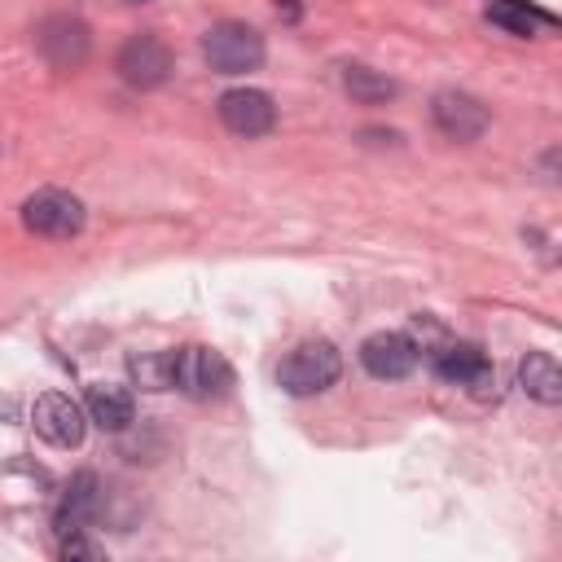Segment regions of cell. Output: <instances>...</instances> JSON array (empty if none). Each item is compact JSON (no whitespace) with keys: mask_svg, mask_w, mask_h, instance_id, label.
Returning a JSON list of instances; mask_svg holds the SVG:
<instances>
[{"mask_svg":"<svg viewBox=\"0 0 562 562\" xmlns=\"http://www.w3.org/2000/svg\"><path fill=\"white\" fill-rule=\"evenodd\" d=\"M342 378V351L329 338H303L281 364H277V386L285 395H321Z\"/></svg>","mask_w":562,"mask_h":562,"instance_id":"1","label":"cell"},{"mask_svg":"<svg viewBox=\"0 0 562 562\" xmlns=\"http://www.w3.org/2000/svg\"><path fill=\"white\" fill-rule=\"evenodd\" d=\"M202 53L211 61L215 75H250L263 66L268 48H263V35L237 18H224L215 22L206 35H202Z\"/></svg>","mask_w":562,"mask_h":562,"instance_id":"2","label":"cell"},{"mask_svg":"<svg viewBox=\"0 0 562 562\" xmlns=\"http://www.w3.org/2000/svg\"><path fill=\"white\" fill-rule=\"evenodd\" d=\"M176 386L189 400H202V404L224 400L233 391V364L220 351H211L202 342H189V347L176 351Z\"/></svg>","mask_w":562,"mask_h":562,"instance_id":"3","label":"cell"},{"mask_svg":"<svg viewBox=\"0 0 562 562\" xmlns=\"http://www.w3.org/2000/svg\"><path fill=\"white\" fill-rule=\"evenodd\" d=\"M114 70H119L123 83L149 92V88H162V83L171 79L176 57H171V48H167L154 31H136V35L123 40V48H119V57H114Z\"/></svg>","mask_w":562,"mask_h":562,"instance_id":"4","label":"cell"},{"mask_svg":"<svg viewBox=\"0 0 562 562\" xmlns=\"http://www.w3.org/2000/svg\"><path fill=\"white\" fill-rule=\"evenodd\" d=\"M83 220H88L83 202L75 193H66V189H35L22 202V224L31 233H40V237H57V241L75 237L83 228Z\"/></svg>","mask_w":562,"mask_h":562,"instance_id":"5","label":"cell"},{"mask_svg":"<svg viewBox=\"0 0 562 562\" xmlns=\"http://www.w3.org/2000/svg\"><path fill=\"white\" fill-rule=\"evenodd\" d=\"M31 426H35V435H40L44 443H53V448H79V443H83V430H88V413H83V404H75L70 395L44 391V395H35V404H31Z\"/></svg>","mask_w":562,"mask_h":562,"instance_id":"6","label":"cell"},{"mask_svg":"<svg viewBox=\"0 0 562 562\" xmlns=\"http://www.w3.org/2000/svg\"><path fill=\"white\" fill-rule=\"evenodd\" d=\"M417 360H422L417 342H413L408 334H400V329H378V334H369V338L360 342V364H364V373L378 378V382H400V378H408V373L417 369Z\"/></svg>","mask_w":562,"mask_h":562,"instance_id":"7","label":"cell"},{"mask_svg":"<svg viewBox=\"0 0 562 562\" xmlns=\"http://www.w3.org/2000/svg\"><path fill=\"white\" fill-rule=\"evenodd\" d=\"M215 110H220V123L233 136H246V140L272 132V123H277V105L263 88H228Z\"/></svg>","mask_w":562,"mask_h":562,"instance_id":"8","label":"cell"},{"mask_svg":"<svg viewBox=\"0 0 562 562\" xmlns=\"http://www.w3.org/2000/svg\"><path fill=\"white\" fill-rule=\"evenodd\" d=\"M430 119H435V127L448 136V140H479L483 132H487V105L479 101V97H470V92H457V88H443V92H435V101H430Z\"/></svg>","mask_w":562,"mask_h":562,"instance_id":"9","label":"cell"},{"mask_svg":"<svg viewBox=\"0 0 562 562\" xmlns=\"http://www.w3.org/2000/svg\"><path fill=\"white\" fill-rule=\"evenodd\" d=\"M101 505H105V487H101V479H97L92 470L70 474V483L61 487L57 509H53V527H57V536H66V531H83V527L101 514Z\"/></svg>","mask_w":562,"mask_h":562,"instance_id":"10","label":"cell"},{"mask_svg":"<svg viewBox=\"0 0 562 562\" xmlns=\"http://www.w3.org/2000/svg\"><path fill=\"white\" fill-rule=\"evenodd\" d=\"M88 48H92V35H88V26L79 22V18H48L44 26H40V53L48 57V66L53 70H75V66H83V57H88Z\"/></svg>","mask_w":562,"mask_h":562,"instance_id":"11","label":"cell"},{"mask_svg":"<svg viewBox=\"0 0 562 562\" xmlns=\"http://www.w3.org/2000/svg\"><path fill=\"white\" fill-rule=\"evenodd\" d=\"M83 413L88 422H97L101 430H127L136 422V400L127 386H114V382H92L83 391Z\"/></svg>","mask_w":562,"mask_h":562,"instance_id":"12","label":"cell"},{"mask_svg":"<svg viewBox=\"0 0 562 562\" xmlns=\"http://www.w3.org/2000/svg\"><path fill=\"white\" fill-rule=\"evenodd\" d=\"M518 386L536 400V404H562V369L553 360V351H527L518 364Z\"/></svg>","mask_w":562,"mask_h":562,"instance_id":"13","label":"cell"},{"mask_svg":"<svg viewBox=\"0 0 562 562\" xmlns=\"http://www.w3.org/2000/svg\"><path fill=\"white\" fill-rule=\"evenodd\" d=\"M483 364H487V356H483L479 342H443V347L430 351L435 378H443V382H452V386H465Z\"/></svg>","mask_w":562,"mask_h":562,"instance_id":"14","label":"cell"},{"mask_svg":"<svg viewBox=\"0 0 562 562\" xmlns=\"http://www.w3.org/2000/svg\"><path fill=\"white\" fill-rule=\"evenodd\" d=\"M127 378L140 391H171L176 386V351H132Z\"/></svg>","mask_w":562,"mask_h":562,"instance_id":"15","label":"cell"},{"mask_svg":"<svg viewBox=\"0 0 562 562\" xmlns=\"http://www.w3.org/2000/svg\"><path fill=\"white\" fill-rule=\"evenodd\" d=\"M342 88H347L351 101H360V105H382V101H391V97L400 92V83H395L386 70H373V66H360V61L342 66Z\"/></svg>","mask_w":562,"mask_h":562,"instance_id":"16","label":"cell"},{"mask_svg":"<svg viewBox=\"0 0 562 562\" xmlns=\"http://www.w3.org/2000/svg\"><path fill=\"white\" fill-rule=\"evenodd\" d=\"M487 22L492 26H505L509 35H536V22H553L549 13L531 9L527 0H492L487 4Z\"/></svg>","mask_w":562,"mask_h":562,"instance_id":"17","label":"cell"},{"mask_svg":"<svg viewBox=\"0 0 562 562\" xmlns=\"http://www.w3.org/2000/svg\"><path fill=\"white\" fill-rule=\"evenodd\" d=\"M57 558H88V562H97L101 558V544L83 540V531H66L61 544H57Z\"/></svg>","mask_w":562,"mask_h":562,"instance_id":"18","label":"cell"},{"mask_svg":"<svg viewBox=\"0 0 562 562\" xmlns=\"http://www.w3.org/2000/svg\"><path fill=\"white\" fill-rule=\"evenodd\" d=\"M127 4H145V0H127Z\"/></svg>","mask_w":562,"mask_h":562,"instance_id":"19","label":"cell"}]
</instances>
